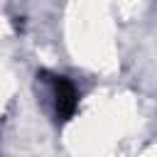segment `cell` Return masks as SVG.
Masks as SVG:
<instances>
[{
    "mask_svg": "<svg viewBox=\"0 0 157 157\" xmlns=\"http://www.w3.org/2000/svg\"><path fill=\"white\" fill-rule=\"evenodd\" d=\"M37 78H42L52 93V108H54V120L59 125H66L76 110H78V91L71 83V78L61 76V74H52V71H39Z\"/></svg>",
    "mask_w": 157,
    "mask_h": 157,
    "instance_id": "1",
    "label": "cell"
}]
</instances>
